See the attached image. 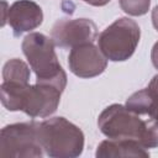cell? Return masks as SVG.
<instances>
[{"label": "cell", "instance_id": "obj_16", "mask_svg": "<svg viewBox=\"0 0 158 158\" xmlns=\"http://www.w3.org/2000/svg\"><path fill=\"white\" fill-rule=\"evenodd\" d=\"M151 60H152L153 67L156 69H158V41L152 47V51H151Z\"/></svg>", "mask_w": 158, "mask_h": 158}, {"label": "cell", "instance_id": "obj_9", "mask_svg": "<svg viewBox=\"0 0 158 158\" xmlns=\"http://www.w3.org/2000/svg\"><path fill=\"white\" fill-rule=\"evenodd\" d=\"M43 21L41 6L32 0H17L9 6L7 22L15 37L37 28Z\"/></svg>", "mask_w": 158, "mask_h": 158}, {"label": "cell", "instance_id": "obj_7", "mask_svg": "<svg viewBox=\"0 0 158 158\" xmlns=\"http://www.w3.org/2000/svg\"><path fill=\"white\" fill-rule=\"evenodd\" d=\"M62 93L52 84H27L23 91L21 111L32 118L48 117L58 109Z\"/></svg>", "mask_w": 158, "mask_h": 158}, {"label": "cell", "instance_id": "obj_15", "mask_svg": "<svg viewBox=\"0 0 158 158\" xmlns=\"http://www.w3.org/2000/svg\"><path fill=\"white\" fill-rule=\"evenodd\" d=\"M142 144L147 149L158 147V120L152 117L147 118V126L143 135Z\"/></svg>", "mask_w": 158, "mask_h": 158}, {"label": "cell", "instance_id": "obj_5", "mask_svg": "<svg viewBox=\"0 0 158 158\" xmlns=\"http://www.w3.org/2000/svg\"><path fill=\"white\" fill-rule=\"evenodd\" d=\"M98 126L107 138H127L142 143L147 120H142L141 115L131 111L126 105L112 104L101 111Z\"/></svg>", "mask_w": 158, "mask_h": 158}, {"label": "cell", "instance_id": "obj_17", "mask_svg": "<svg viewBox=\"0 0 158 158\" xmlns=\"http://www.w3.org/2000/svg\"><path fill=\"white\" fill-rule=\"evenodd\" d=\"M156 96H158V74H156L152 79H151V81H149V84H148V86H147Z\"/></svg>", "mask_w": 158, "mask_h": 158}, {"label": "cell", "instance_id": "obj_1", "mask_svg": "<svg viewBox=\"0 0 158 158\" xmlns=\"http://www.w3.org/2000/svg\"><path fill=\"white\" fill-rule=\"evenodd\" d=\"M54 47L53 40L40 32H30L21 43L22 53L36 74V83L52 84L63 91L67 85V74L58 60Z\"/></svg>", "mask_w": 158, "mask_h": 158}, {"label": "cell", "instance_id": "obj_20", "mask_svg": "<svg viewBox=\"0 0 158 158\" xmlns=\"http://www.w3.org/2000/svg\"><path fill=\"white\" fill-rule=\"evenodd\" d=\"M148 116H149V117H152V118L158 120V99H157V101H156L154 106L152 107V110H151V112H149V115H148Z\"/></svg>", "mask_w": 158, "mask_h": 158}, {"label": "cell", "instance_id": "obj_12", "mask_svg": "<svg viewBox=\"0 0 158 158\" xmlns=\"http://www.w3.org/2000/svg\"><path fill=\"white\" fill-rule=\"evenodd\" d=\"M31 67L26 62L19 58H12L4 64L2 79L4 81H15L21 84H28L31 75Z\"/></svg>", "mask_w": 158, "mask_h": 158}, {"label": "cell", "instance_id": "obj_18", "mask_svg": "<svg viewBox=\"0 0 158 158\" xmlns=\"http://www.w3.org/2000/svg\"><path fill=\"white\" fill-rule=\"evenodd\" d=\"M83 1L89 4V5H91V6H105L111 0H83Z\"/></svg>", "mask_w": 158, "mask_h": 158}, {"label": "cell", "instance_id": "obj_14", "mask_svg": "<svg viewBox=\"0 0 158 158\" xmlns=\"http://www.w3.org/2000/svg\"><path fill=\"white\" fill-rule=\"evenodd\" d=\"M121 10L131 16L146 15L151 6V0H118Z\"/></svg>", "mask_w": 158, "mask_h": 158}, {"label": "cell", "instance_id": "obj_11", "mask_svg": "<svg viewBox=\"0 0 158 158\" xmlns=\"http://www.w3.org/2000/svg\"><path fill=\"white\" fill-rule=\"evenodd\" d=\"M27 84L15 81H2L0 85L1 104L9 111H21L25 86Z\"/></svg>", "mask_w": 158, "mask_h": 158}, {"label": "cell", "instance_id": "obj_4", "mask_svg": "<svg viewBox=\"0 0 158 158\" xmlns=\"http://www.w3.org/2000/svg\"><path fill=\"white\" fill-rule=\"evenodd\" d=\"M44 151L40 143L37 122H17L5 126L0 132V157L41 158Z\"/></svg>", "mask_w": 158, "mask_h": 158}, {"label": "cell", "instance_id": "obj_3", "mask_svg": "<svg viewBox=\"0 0 158 158\" xmlns=\"http://www.w3.org/2000/svg\"><path fill=\"white\" fill-rule=\"evenodd\" d=\"M141 38L138 23L128 17H120L98 37V47L111 62H125L132 57Z\"/></svg>", "mask_w": 158, "mask_h": 158}, {"label": "cell", "instance_id": "obj_10", "mask_svg": "<svg viewBox=\"0 0 158 158\" xmlns=\"http://www.w3.org/2000/svg\"><path fill=\"white\" fill-rule=\"evenodd\" d=\"M98 158H147L149 152L141 142L127 138H107L99 143Z\"/></svg>", "mask_w": 158, "mask_h": 158}, {"label": "cell", "instance_id": "obj_2", "mask_svg": "<svg viewBox=\"0 0 158 158\" xmlns=\"http://www.w3.org/2000/svg\"><path fill=\"white\" fill-rule=\"evenodd\" d=\"M37 133L44 154L51 158H77L83 153V131L62 116L37 122Z\"/></svg>", "mask_w": 158, "mask_h": 158}, {"label": "cell", "instance_id": "obj_6", "mask_svg": "<svg viewBox=\"0 0 158 158\" xmlns=\"http://www.w3.org/2000/svg\"><path fill=\"white\" fill-rule=\"evenodd\" d=\"M98 37V27L90 19H60L51 30V38L56 47L74 48L84 43H91Z\"/></svg>", "mask_w": 158, "mask_h": 158}, {"label": "cell", "instance_id": "obj_8", "mask_svg": "<svg viewBox=\"0 0 158 158\" xmlns=\"http://www.w3.org/2000/svg\"><path fill=\"white\" fill-rule=\"evenodd\" d=\"M70 72L79 78H94L104 73L107 67V58L93 42L77 46L68 56Z\"/></svg>", "mask_w": 158, "mask_h": 158}, {"label": "cell", "instance_id": "obj_19", "mask_svg": "<svg viewBox=\"0 0 158 158\" xmlns=\"http://www.w3.org/2000/svg\"><path fill=\"white\" fill-rule=\"evenodd\" d=\"M152 23L153 27L158 31V5L154 6V9L152 10Z\"/></svg>", "mask_w": 158, "mask_h": 158}, {"label": "cell", "instance_id": "obj_13", "mask_svg": "<svg viewBox=\"0 0 158 158\" xmlns=\"http://www.w3.org/2000/svg\"><path fill=\"white\" fill-rule=\"evenodd\" d=\"M157 99L158 96H156L148 88H146L133 93L126 100V106L138 115H149Z\"/></svg>", "mask_w": 158, "mask_h": 158}]
</instances>
